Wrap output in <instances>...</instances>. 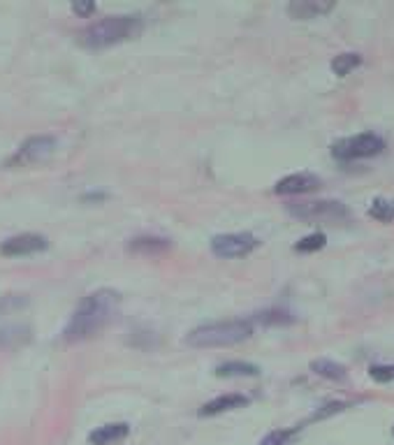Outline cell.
<instances>
[{
	"label": "cell",
	"mask_w": 394,
	"mask_h": 445,
	"mask_svg": "<svg viewBox=\"0 0 394 445\" xmlns=\"http://www.w3.org/2000/svg\"><path fill=\"white\" fill-rule=\"evenodd\" d=\"M144 23L142 16L137 14H124V16H107L102 21H95L79 33V45L89 49H104L119 42L133 40L142 33Z\"/></svg>",
	"instance_id": "7a4b0ae2"
},
{
	"label": "cell",
	"mask_w": 394,
	"mask_h": 445,
	"mask_svg": "<svg viewBox=\"0 0 394 445\" xmlns=\"http://www.w3.org/2000/svg\"><path fill=\"white\" fill-rule=\"evenodd\" d=\"M385 148V142L373 133H362L355 137L339 139L332 144V155L339 160H357V158H371L378 155Z\"/></svg>",
	"instance_id": "5b68a950"
},
{
	"label": "cell",
	"mask_w": 394,
	"mask_h": 445,
	"mask_svg": "<svg viewBox=\"0 0 394 445\" xmlns=\"http://www.w3.org/2000/svg\"><path fill=\"white\" fill-rule=\"evenodd\" d=\"M253 334V325L248 320H225V322H209V325L195 327L186 336L190 348H227L236 346Z\"/></svg>",
	"instance_id": "3957f363"
},
{
	"label": "cell",
	"mask_w": 394,
	"mask_h": 445,
	"mask_svg": "<svg viewBox=\"0 0 394 445\" xmlns=\"http://www.w3.org/2000/svg\"><path fill=\"white\" fill-rule=\"evenodd\" d=\"M369 376H371L373 380H378V383L394 380V364H390V366H371V369H369Z\"/></svg>",
	"instance_id": "7402d4cb"
},
{
	"label": "cell",
	"mask_w": 394,
	"mask_h": 445,
	"mask_svg": "<svg viewBox=\"0 0 394 445\" xmlns=\"http://www.w3.org/2000/svg\"><path fill=\"white\" fill-rule=\"evenodd\" d=\"M315 188H320V179L313 177V174H290V177L276 183L278 195H302V193H311Z\"/></svg>",
	"instance_id": "9c48e42d"
},
{
	"label": "cell",
	"mask_w": 394,
	"mask_h": 445,
	"mask_svg": "<svg viewBox=\"0 0 394 445\" xmlns=\"http://www.w3.org/2000/svg\"><path fill=\"white\" fill-rule=\"evenodd\" d=\"M49 248V239L42 237L38 232H23L10 237L0 243V253L7 258H19V256H33V253H42Z\"/></svg>",
	"instance_id": "ba28073f"
},
{
	"label": "cell",
	"mask_w": 394,
	"mask_h": 445,
	"mask_svg": "<svg viewBox=\"0 0 394 445\" xmlns=\"http://www.w3.org/2000/svg\"><path fill=\"white\" fill-rule=\"evenodd\" d=\"M54 151H56L54 135H33L28 139H23L19 148H16V153L7 160V165H12V167H28V165H38L42 160H47Z\"/></svg>",
	"instance_id": "8992f818"
},
{
	"label": "cell",
	"mask_w": 394,
	"mask_h": 445,
	"mask_svg": "<svg viewBox=\"0 0 394 445\" xmlns=\"http://www.w3.org/2000/svg\"><path fill=\"white\" fill-rule=\"evenodd\" d=\"M369 216L381 223H392L394 221V202L392 199H385V197H376L369 207Z\"/></svg>",
	"instance_id": "e0dca14e"
},
{
	"label": "cell",
	"mask_w": 394,
	"mask_h": 445,
	"mask_svg": "<svg viewBox=\"0 0 394 445\" xmlns=\"http://www.w3.org/2000/svg\"><path fill=\"white\" fill-rule=\"evenodd\" d=\"M170 248V241L168 239H160V237H137L130 241V251H135V253H163V251H168Z\"/></svg>",
	"instance_id": "2e32d148"
},
{
	"label": "cell",
	"mask_w": 394,
	"mask_h": 445,
	"mask_svg": "<svg viewBox=\"0 0 394 445\" xmlns=\"http://www.w3.org/2000/svg\"><path fill=\"white\" fill-rule=\"evenodd\" d=\"M290 436H292V432H271L260 445H285L288 441H290Z\"/></svg>",
	"instance_id": "603a6c76"
},
{
	"label": "cell",
	"mask_w": 394,
	"mask_h": 445,
	"mask_svg": "<svg viewBox=\"0 0 394 445\" xmlns=\"http://www.w3.org/2000/svg\"><path fill=\"white\" fill-rule=\"evenodd\" d=\"M121 295L116 290H95L89 297H84L82 304L75 309L72 318L63 329V339L67 344L86 341L102 331L116 316Z\"/></svg>",
	"instance_id": "6da1fadb"
},
{
	"label": "cell",
	"mask_w": 394,
	"mask_h": 445,
	"mask_svg": "<svg viewBox=\"0 0 394 445\" xmlns=\"http://www.w3.org/2000/svg\"><path fill=\"white\" fill-rule=\"evenodd\" d=\"M311 371L318 373L322 378H329V380H346V366H341L332 360H313L311 362Z\"/></svg>",
	"instance_id": "9a60e30c"
},
{
	"label": "cell",
	"mask_w": 394,
	"mask_h": 445,
	"mask_svg": "<svg viewBox=\"0 0 394 445\" xmlns=\"http://www.w3.org/2000/svg\"><path fill=\"white\" fill-rule=\"evenodd\" d=\"M327 243V237L322 232H315V234H309V237H304L302 241L295 243V251H302V253H313V251H320L322 246Z\"/></svg>",
	"instance_id": "ffe728a7"
},
{
	"label": "cell",
	"mask_w": 394,
	"mask_h": 445,
	"mask_svg": "<svg viewBox=\"0 0 394 445\" xmlns=\"http://www.w3.org/2000/svg\"><path fill=\"white\" fill-rule=\"evenodd\" d=\"M258 246V239L248 232H232V234H218L212 239V251L218 258H241Z\"/></svg>",
	"instance_id": "52a82bcc"
},
{
	"label": "cell",
	"mask_w": 394,
	"mask_h": 445,
	"mask_svg": "<svg viewBox=\"0 0 394 445\" xmlns=\"http://www.w3.org/2000/svg\"><path fill=\"white\" fill-rule=\"evenodd\" d=\"M256 320L262 322V325H285V322H292L290 313H285V311H265V313H258Z\"/></svg>",
	"instance_id": "44dd1931"
},
{
	"label": "cell",
	"mask_w": 394,
	"mask_h": 445,
	"mask_svg": "<svg viewBox=\"0 0 394 445\" xmlns=\"http://www.w3.org/2000/svg\"><path fill=\"white\" fill-rule=\"evenodd\" d=\"M130 432V427L126 422H114V424H104V427H98L95 432H91L89 441L93 445H109V443H116L121 439H126Z\"/></svg>",
	"instance_id": "4fadbf2b"
},
{
	"label": "cell",
	"mask_w": 394,
	"mask_h": 445,
	"mask_svg": "<svg viewBox=\"0 0 394 445\" xmlns=\"http://www.w3.org/2000/svg\"><path fill=\"white\" fill-rule=\"evenodd\" d=\"M33 339V329L28 325H7L0 327V351L21 348Z\"/></svg>",
	"instance_id": "8fae6325"
},
{
	"label": "cell",
	"mask_w": 394,
	"mask_h": 445,
	"mask_svg": "<svg viewBox=\"0 0 394 445\" xmlns=\"http://www.w3.org/2000/svg\"><path fill=\"white\" fill-rule=\"evenodd\" d=\"M248 399L243 395H225V397H218L214 401H209L202 408H199V417H207V415H218V413H225V411H234V408H241L246 406Z\"/></svg>",
	"instance_id": "7c38bea8"
},
{
	"label": "cell",
	"mask_w": 394,
	"mask_h": 445,
	"mask_svg": "<svg viewBox=\"0 0 394 445\" xmlns=\"http://www.w3.org/2000/svg\"><path fill=\"white\" fill-rule=\"evenodd\" d=\"M260 369L256 364H248V362H225L221 366H216V376L218 378H234V376H258Z\"/></svg>",
	"instance_id": "5bb4252c"
},
{
	"label": "cell",
	"mask_w": 394,
	"mask_h": 445,
	"mask_svg": "<svg viewBox=\"0 0 394 445\" xmlns=\"http://www.w3.org/2000/svg\"><path fill=\"white\" fill-rule=\"evenodd\" d=\"M360 63H362L360 54H341V56H336L334 60H332V70H334V75L346 77L350 70H355Z\"/></svg>",
	"instance_id": "ac0fdd59"
},
{
	"label": "cell",
	"mask_w": 394,
	"mask_h": 445,
	"mask_svg": "<svg viewBox=\"0 0 394 445\" xmlns=\"http://www.w3.org/2000/svg\"><path fill=\"white\" fill-rule=\"evenodd\" d=\"M72 12H77L79 16H89V14L95 12V3H75Z\"/></svg>",
	"instance_id": "cb8c5ba5"
},
{
	"label": "cell",
	"mask_w": 394,
	"mask_h": 445,
	"mask_svg": "<svg viewBox=\"0 0 394 445\" xmlns=\"http://www.w3.org/2000/svg\"><path fill=\"white\" fill-rule=\"evenodd\" d=\"M26 304H28V297L26 295H3L0 297V318L23 309Z\"/></svg>",
	"instance_id": "d6986e66"
},
{
	"label": "cell",
	"mask_w": 394,
	"mask_h": 445,
	"mask_svg": "<svg viewBox=\"0 0 394 445\" xmlns=\"http://www.w3.org/2000/svg\"><path fill=\"white\" fill-rule=\"evenodd\" d=\"M288 214L309 223H339L348 218V209L341 202L320 199V202H290Z\"/></svg>",
	"instance_id": "277c9868"
},
{
	"label": "cell",
	"mask_w": 394,
	"mask_h": 445,
	"mask_svg": "<svg viewBox=\"0 0 394 445\" xmlns=\"http://www.w3.org/2000/svg\"><path fill=\"white\" fill-rule=\"evenodd\" d=\"M332 7H334V3H327V0H295V3L288 5V14H290L292 19L309 21L329 12Z\"/></svg>",
	"instance_id": "30bf717a"
}]
</instances>
